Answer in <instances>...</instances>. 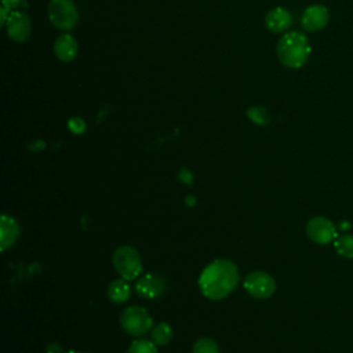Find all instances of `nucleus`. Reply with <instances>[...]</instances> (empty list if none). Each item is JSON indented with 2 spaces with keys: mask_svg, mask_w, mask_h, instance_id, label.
Instances as JSON below:
<instances>
[{
  "mask_svg": "<svg viewBox=\"0 0 353 353\" xmlns=\"http://www.w3.org/2000/svg\"><path fill=\"white\" fill-rule=\"evenodd\" d=\"M240 281L237 266L230 259H214L208 263L200 277L199 287L201 294L211 301H221L230 295Z\"/></svg>",
  "mask_w": 353,
  "mask_h": 353,
  "instance_id": "obj_1",
  "label": "nucleus"
},
{
  "mask_svg": "<svg viewBox=\"0 0 353 353\" xmlns=\"http://www.w3.org/2000/svg\"><path fill=\"white\" fill-rule=\"evenodd\" d=\"M276 51L281 65L290 69H299L307 62L312 47L303 33L288 32L280 37Z\"/></svg>",
  "mask_w": 353,
  "mask_h": 353,
  "instance_id": "obj_2",
  "label": "nucleus"
},
{
  "mask_svg": "<svg viewBox=\"0 0 353 353\" xmlns=\"http://www.w3.org/2000/svg\"><path fill=\"white\" fill-rule=\"evenodd\" d=\"M112 263L116 273L125 280H137L142 273L141 254L131 245H120L112 255Z\"/></svg>",
  "mask_w": 353,
  "mask_h": 353,
  "instance_id": "obj_3",
  "label": "nucleus"
},
{
  "mask_svg": "<svg viewBox=\"0 0 353 353\" xmlns=\"http://www.w3.org/2000/svg\"><path fill=\"white\" fill-rule=\"evenodd\" d=\"M121 328L131 336H142L153 327V320L142 306H128L120 314Z\"/></svg>",
  "mask_w": 353,
  "mask_h": 353,
  "instance_id": "obj_4",
  "label": "nucleus"
},
{
  "mask_svg": "<svg viewBox=\"0 0 353 353\" xmlns=\"http://www.w3.org/2000/svg\"><path fill=\"white\" fill-rule=\"evenodd\" d=\"M48 17L51 23L61 30H72L79 21L77 7L72 0H50Z\"/></svg>",
  "mask_w": 353,
  "mask_h": 353,
  "instance_id": "obj_5",
  "label": "nucleus"
},
{
  "mask_svg": "<svg viewBox=\"0 0 353 353\" xmlns=\"http://www.w3.org/2000/svg\"><path fill=\"white\" fill-rule=\"evenodd\" d=\"M247 294L256 299L270 298L276 292V280L263 270H254L244 277L243 281Z\"/></svg>",
  "mask_w": 353,
  "mask_h": 353,
  "instance_id": "obj_6",
  "label": "nucleus"
},
{
  "mask_svg": "<svg viewBox=\"0 0 353 353\" xmlns=\"http://www.w3.org/2000/svg\"><path fill=\"white\" fill-rule=\"evenodd\" d=\"M336 228L334 225V222H331L328 218L317 215L313 216L307 221L306 223V234L307 237L320 245L328 244L331 241H334L338 236H336Z\"/></svg>",
  "mask_w": 353,
  "mask_h": 353,
  "instance_id": "obj_7",
  "label": "nucleus"
},
{
  "mask_svg": "<svg viewBox=\"0 0 353 353\" xmlns=\"http://www.w3.org/2000/svg\"><path fill=\"white\" fill-rule=\"evenodd\" d=\"M135 292L145 299H157L167 291V281L160 274L146 273L139 276L135 281Z\"/></svg>",
  "mask_w": 353,
  "mask_h": 353,
  "instance_id": "obj_8",
  "label": "nucleus"
},
{
  "mask_svg": "<svg viewBox=\"0 0 353 353\" xmlns=\"http://www.w3.org/2000/svg\"><path fill=\"white\" fill-rule=\"evenodd\" d=\"M7 34L15 43H23L29 39L32 32V21L28 14L22 11H11L7 22Z\"/></svg>",
  "mask_w": 353,
  "mask_h": 353,
  "instance_id": "obj_9",
  "label": "nucleus"
},
{
  "mask_svg": "<svg viewBox=\"0 0 353 353\" xmlns=\"http://www.w3.org/2000/svg\"><path fill=\"white\" fill-rule=\"evenodd\" d=\"M330 21L328 8L323 4H313L305 8L301 17V25L306 32H319L327 26Z\"/></svg>",
  "mask_w": 353,
  "mask_h": 353,
  "instance_id": "obj_10",
  "label": "nucleus"
},
{
  "mask_svg": "<svg viewBox=\"0 0 353 353\" xmlns=\"http://www.w3.org/2000/svg\"><path fill=\"white\" fill-rule=\"evenodd\" d=\"M0 232H1L0 247H1V251H6L14 247V244L18 241L21 234V228H19V223L15 221V218H12L8 214H3L0 221Z\"/></svg>",
  "mask_w": 353,
  "mask_h": 353,
  "instance_id": "obj_11",
  "label": "nucleus"
},
{
  "mask_svg": "<svg viewBox=\"0 0 353 353\" xmlns=\"http://www.w3.org/2000/svg\"><path fill=\"white\" fill-rule=\"evenodd\" d=\"M265 25L273 33H283L292 25V15L283 7L272 8L265 17Z\"/></svg>",
  "mask_w": 353,
  "mask_h": 353,
  "instance_id": "obj_12",
  "label": "nucleus"
},
{
  "mask_svg": "<svg viewBox=\"0 0 353 353\" xmlns=\"http://www.w3.org/2000/svg\"><path fill=\"white\" fill-rule=\"evenodd\" d=\"M54 52L57 58L63 62H69L76 58L79 52V46L76 39L69 33H62L54 43Z\"/></svg>",
  "mask_w": 353,
  "mask_h": 353,
  "instance_id": "obj_13",
  "label": "nucleus"
},
{
  "mask_svg": "<svg viewBox=\"0 0 353 353\" xmlns=\"http://www.w3.org/2000/svg\"><path fill=\"white\" fill-rule=\"evenodd\" d=\"M131 296V285L128 284V280L120 277L108 285V298L113 303H124Z\"/></svg>",
  "mask_w": 353,
  "mask_h": 353,
  "instance_id": "obj_14",
  "label": "nucleus"
},
{
  "mask_svg": "<svg viewBox=\"0 0 353 353\" xmlns=\"http://www.w3.org/2000/svg\"><path fill=\"white\" fill-rule=\"evenodd\" d=\"M172 336H174V331H172L171 325L165 321H161V323L153 325L150 330V339L157 346L168 345L171 342Z\"/></svg>",
  "mask_w": 353,
  "mask_h": 353,
  "instance_id": "obj_15",
  "label": "nucleus"
},
{
  "mask_svg": "<svg viewBox=\"0 0 353 353\" xmlns=\"http://www.w3.org/2000/svg\"><path fill=\"white\" fill-rule=\"evenodd\" d=\"M334 248L338 255L346 259H353V236L342 234L334 240Z\"/></svg>",
  "mask_w": 353,
  "mask_h": 353,
  "instance_id": "obj_16",
  "label": "nucleus"
},
{
  "mask_svg": "<svg viewBox=\"0 0 353 353\" xmlns=\"http://www.w3.org/2000/svg\"><path fill=\"white\" fill-rule=\"evenodd\" d=\"M192 353H221V349L212 338L203 336L194 342Z\"/></svg>",
  "mask_w": 353,
  "mask_h": 353,
  "instance_id": "obj_17",
  "label": "nucleus"
},
{
  "mask_svg": "<svg viewBox=\"0 0 353 353\" xmlns=\"http://www.w3.org/2000/svg\"><path fill=\"white\" fill-rule=\"evenodd\" d=\"M247 117H248L252 123H255V124H258V125H268L269 121H270V116H269L266 108L258 106V105L250 106V108L247 109Z\"/></svg>",
  "mask_w": 353,
  "mask_h": 353,
  "instance_id": "obj_18",
  "label": "nucleus"
},
{
  "mask_svg": "<svg viewBox=\"0 0 353 353\" xmlns=\"http://www.w3.org/2000/svg\"><path fill=\"white\" fill-rule=\"evenodd\" d=\"M127 353H157V345H154L152 339L138 338L131 342Z\"/></svg>",
  "mask_w": 353,
  "mask_h": 353,
  "instance_id": "obj_19",
  "label": "nucleus"
},
{
  "mask_svg": "<svg viewBox=\"0 0 353 353\" xmlns=\"http://www.w3.org/2000/svg\"><path fill=\"white\" fill-rule=\"evenodd\" d=\"M68 127H69V130H70L73 134H76V135H80V134H83V132L87 130L85 121H84L81 117H77V116L69 119Z\"/></svg>",
  "mask_w": 353,
  "mask_h": 353,
  "instance_id": "obj_20",
  "label": "nucleus"
},
{
  "mask_svg": "<svg viewBox=\"0 0 353 353\" xmlns=\"http://www.w3.org/2000/svg\"><path fill=\"white\" fill-rule=\"evenodd\" d=\"M46 353H63V350H62L61 345L52 342V343H50V345L46 347Z\"/></svg>",
  "mask_w": 353,
  "mask_h": 353,
  "instance_id": "obj_21",
  "label": "nucleus"
},
{
  "mask_svg": "<svg viewBox=\"0 0 353 353\" xmlns=\"http://www.w3.org/2000/svg\"><path fill=\"white\" fill-rule=\"evenodd\" d=\"M25 0H1V3L4 6H7L8 8H15V7H19L23 4Z\"/></svg>",
  "mask_w": 353,
  "mask_h": 353,
  "instance_id": "obj_22",
  "label": "nucleus"
},
{
  "mask_svg": "<svg viewBox=\"0 0 353 353\" xmlns=\"http://www.w3.org/2000/svg\"><path fill=\"white\" fill-rule=\"evenodd\" d=\"M66 353H85V352H80V350H68Z\"/></svg>",
  "mask_w": 353,
  "mask_h": 353,
  "instance_id": "obj_23",
  "label": "nucleus"
}]
</instances>
